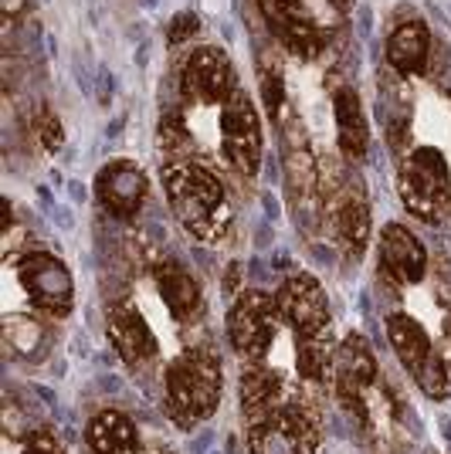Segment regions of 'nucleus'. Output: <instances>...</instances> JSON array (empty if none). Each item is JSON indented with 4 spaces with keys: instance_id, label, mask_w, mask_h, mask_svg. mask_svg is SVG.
<instances>
[{
    "instance_id": "obj_1",
    "label": "nucleus",
    "mask_w": 451,
    "mask_h": 454,
    "mask_svg": "<svg viewBox=\"0 0 451 454\" xmlns=\"http://www.w3.org/2000/svg\"><path fill=\"white\" fill-rule=\"evenodd\" d=\"M163 190L173 217L190 238L204 241V245H218L225 241L231 231V204H227L225 184L214 173L194 163V160H180L170 163L163 170Z\"/></svg>"
},
{
    "instance_id": "obj_2",
    "label": "nucleus",
    "mask_w": 451,
    "mask_h": 454,
    "mask_svg": "<svg viewBox=\"0 0 451 454\" xmlns=\"http://www.w3.org/2000/svg\"><path fill=\"white\" fill-rule=\"evenodd\" d=\"M167 411L173 424L194 427L218 411L221 390H225V373L221 360L210 349H187L167 366Z\"/></svg>"
},
{
    "instance_id": "obj_3",
    "label": "nucleus",
    "mask_w": 451,
    "mask_h": 454,
    "mask_svg": "<svg viewBox=\"0 0 451 454\" xmlns=\"http://www.w3.org/2000/svg\"><path fill=\"white\" fill-rule=\"evenodd\" d=\"M322 424L320 411L302 397H289L258 424H248L251 454H320Z\"/></svg>"
},
{
    "instance_id": "obj_4",
    "label": "nucleus",
    "mask_w": 451,
    "mask_h": 454,
    "mask_svg": "<svg viewBox=\"0 0 451 454\" xmlns=\"http://www.w3.org/2000/svg\"><path fill=\"white\" fill-rule=\"evenodd\" d=\"M397 190H400L404 207L411 210L417 221L434 224L451 200V170L445 153L434 146H417L400 167Z\"/></svg>"
},
{
    "instance_id": "obj_5",
    "label": "nucleus",
    "mask_w": 451,
    "mask_h": 454,
    "mask_svg": "<svg viewBox=\"0 0 451 454\" xmlns=\"http://www.w3.org/2000/svg\"><path fill=\"white\" fill-rule=\"evenodd\" d=\"M387 342L397 353V360L404 363V370L411 373V380L434 400L448 397V366L438 356L431 336L421 322L407 316V312H391L387 316Z\"/></svg>"
},
{
    "instance_id": "obj_6",
    "label": "nucleus",
    "mask_w": 451,
    "mask_h": 454,
    "mask_svg": "<svg viewBox=\"0 0 451 454\" xmlns=\"http://www.w3.org/2000/svg\"><path fill=\"white\" fill-rule=\"evenodd\" d=\"M279 305L265 292H241L227 312V340L231 349L248 363H262L275 342Z\"/></svg>"
},
{
    "instance_id": "obj_7",
    "label": "nucleus",
    "mask_w": 451,
    "mask_h": 454,
    "mask_svg": "<svg viewBox=\"0 0 451 454\" xmlns=\"http://www.w3.org/2000/svg\"><path fill=\"white\" fill-rule=\"evenodd\" d=\"M333 394L336 400L357 414L360 424H367V390H374L376 383V360L370 342L360 333H346L343 340L333 346Z\"/></svg>"
},
{
    "instance_id": "obj_8",
    "label": "nucleus",
    "mask_w": 451,
    "mask_h": 454,
    "mask_svg": "<svg viewBox=\"0 0 451 454\" xmlns=\"http://www.w3.org/2000/svg\"><path fill=\"white\" fill-rule=\"evenodd\" d=\"M221 146L234 170L245 176H258L265 153L262 119L255 113V102L241 89H234V95L221 106Z\"/></svg>"
},
{
    "instance_id": "obj_9",
    "label": "nucleus",
    "mask_w": 451,
    "mask_h": 454,
    "mask_svg": "<svg viewBox=\"0 0 451 454\" xmlns=\"http://www.w3.org/2000/svg\"><path fill=\"white\" fill-rule=\"evenodd\" d=\"M18 278L35 309L58 316V319L72 312L75 285H72V271L65 268L61 258L48 254V251H28L18 258Z\"/></svg>"
},
{
    "instance_id": "obj_10",
    "label": "nucleus",
    "mask_w": 451,
    "mask_h": 454,
    "mask_svg": "<svg viewBox=\"0 0 451 454\" xmlns=\"http://www.w3.org/2000/svg\"><path fill=\"white\" fill-rule=\"evenodd\" d=\"M180 89L197 106H225L227 98L234 95V89H238L231 58L221 48H214V44L194 48L184 72H180Z\"/></svg>"
},
{
    "instance_id": "obj_11",
    "label": "nucleus",
    "mask_w": 451,
    "mask_h": 454,
    "mask_svg": "<svg viewBox=\"0 0 451 454\" xmlns=\"http://www.w3.org/2000/svg\"><path fill=\"white\" fill-rule=\"evenodd\" d=\"M275 305H279V316L296 329V336H326L329 299L313 275L302 271V275L285 278L279 295H275Z\"/></svg>"
},
{
    "instance_id": "obj_12",
    "label": "nucleus",
    "mask_w": 451,
    "mask_h": 454,
    "mask_svg": "<svg viewBox=\"0 0 451 454\" xmlns=\"http://www.w3.org/2000/svg\"><path fill=\"white\" fill-rule=\"evenodd\" d=\"M146 193H150L146 173L139 170L132 160H109L95 176L99 204L119 221H132L146 204Z\"/></svg>"
},
{
    "instance_id": "obj_13",
    "label": "nucleus",
    "mask_w": 451,
    "mask_h": 454,
    "mask_svg": "<svg viewBox=\"0 0 451 454\" xmlns=\"http://www.w3.org/2000/svg\"><path fill=\"white\" fill-rule=\"evenodd\" d=\"M265 20L275 27L282 48L296 58H316L322 48V31L302 0H258Z\"/></svg>"
},
{
    "instance_id": "obj_14",
    "label": "nucleus",
    "mask_w": 451,
    "mask_h": 454,
    "mask_svg": "<svg viewBox=\"0 0 451 454\" xmlns=\"http://www.w3.org/2000/svg\"><path fill=\"white\" fill-rule=\"evenodd\" d=\"M380 265L397 285H417L428 271V251L414 231L391 221L380 231Z\"/></svg>"
},
{
    "instance_id": "obj_15",
    "label": "nucleus",
    "mask_w": 451,
    "mask_h": 454,
    "mask_svg": "<svg viewBox=\"0 0 451 454\" xmlns=\"http://www.w3.org/2000/svg\"><path fill=\"white\" fill-rule=\"evenodd\" d=\"M109 340H113L115 353L130 363V366H139V363L153 360L160 353V342H156L153 325L139 312V305L132 302H115L109 309Z\"/></svg>"
},
{
    "instance_id": "obj_16",
    "label": "nucleus",
    "mask_w": 451,
    "mask_h": 454,
    "mask_svg": "<svg viewBox=\"0 0 451 454\" xmlns=\"http://www.w3.org/2000/svg\"><path fill=\"white\" fill-rule=\"evenodd\" d=\"M153 278H156V292H160V299L163 305L170 309V316L177 322H194L201 319V312H204V292H201V285L197 278L190 275L184 265H177V262H163V265L153 268Z\"/></svg>"
},
{
    "instance_id": "obj_17",
    "label": "nucleus",
    "mask_w": 451,
    "mask_h": 454,
    "mask_svg": "<svg viewBox=\"0 0 451 454\" xmlns=\"http://www.w3.org/2000/svg\"><path fill=\"white\" fill-rule=\"evenodd\" d=\"M241 411H245L248 424H258L268 414H275L285 403V380L282 373L268 370L265 363H248L241 370Z\"/></svg>"
},
{
    "instance_id": "obj_18",
    "label": "nucleus",
    "mask_w": 451,
    "mask_h": 454,
    "mask_svg": "<svg viewBox=\"0 0 451 454\" xmlns=\"http://www.w3.org/2000/svg\"><path fill=\"white\" fill-rule=\"evenodd\" d=\"M431 58V31L424 20H404L387 38V61L400 75H421Z\"/></svg>"
},
{
    "instance_id": "obj_19",
    "label": "nucleus",
    "mask_w": 451,
    "mask_h": 454,
    "mask_svg": "<svg viewBox=\"0 0 451 454\" xmlns=\"http://www.w3.org/2000/svg\"><path fill=\"white\" fill-rule=\"evenodd\" d=\"M333 115H336V136H339V153L357 163L367 156L370 146V129H367V115L360 106V95L353 89H339L333 95Z\"/></svg>"
},
{
    "instance_id": "obj_20",
    "label": "nucleus",
    "mask_w": 451,
    "mask_h": 454,
    "mask_svg": "<svg viewBox=\"0 0 451 454\" xmlns=\"http://www.w3.org/2000/svg\"><path fill=\"white\" fill-rule=\"evenodd\" d=\"M85 437L92 454H139V431L123 411H99Z\"/></svg>"
},
{
    "instance_id": "obj_21",
    "label": "nucleus",
    "mask_w": 451,
    "mask_h": 454,
    "mask_svg": "<svg viewBox=\"0 0 451 454\" xmlns=\"http://www.w3.org/2000/svg\"><path fill=\"white\" fill-rule=\"evenodd\" d=\"M370 207L360 193H343L333 207V234L350 258H360L370 245Z\"/></svg>"
},
{
    "instance_id": "obj_22",
    "label": "nucleus",
    "mask_w": 451,
    "mask_h": 454,
    "mask_svg": "<svg viewBox=\"0 0 451 454\" xmlns=\"http://www.w3.org/2000/svg\"><path fill=\"white\" fill-rule=\"evenodd\" d=\"M296 349L302 380L322 383L326 377H333V349L322 342V336H296Z\"/></svg>"
},
{
    "instance_id": "obj_23",
    "label": "nucleus",
    "mask_w": 451,
    "mask_h": 454,
    "mask_svg": "<svg viewBox=\"0 0 451 454\" xmlns=\"http://www.w3.org/2000/svg\"><path fill=\"white\" fill-rule=\"evenodd\" d=\"M4 336L18 353H31L41 340V325L35 319H28V316H7L4 319Z\"/></svg>"
},
{
    "instance_id": "obj_24",
    "label": "nucleus",
    "mask_w": 451,
    "mask_h": 454,
    "mask_svg": "<svg viewBox=\"0 0 451 454\" xmlns=\"http://www.w3.org/2000/svg\"><path fill=\"white\" fill-rule=\"evenodd\" d=\"M20 454H65V448H61V441L51 431L41 427V431H31V434L24 437Z\"/></svg>"
},
{
    "instance_id": "obj_25",
    "label": "nucleus",
    "mask_w": 451,
    "mask_h": 454,
    "mask_svg": "<svg viewBox=\"0 0 451 454\" xmlns=\"http://www.w3.org/2000/svg\"><path fill=\"white\" fill-rule=\"evenodd\" d=\"M38 133H41L44 150H58V146H61V122H58L51 113H44L38 119Z\"/></svg>"
},
{
    "instance_id": "obj_26",
    "label": "nucleus",
    "mask_w": 451,
    "mask_h": 454,
    "mask_svg": "<svg viewBox=\"0 0 451 454\" xmlns=\"http://www.w3.org/2000/svg\"><path fill=\"white\" fill-rule=\"evenodd\" d=\"M197 31V18L194 14H177L173 24H170V41L173 44H180V41H187V35Z\"/></svg>"
},
{
    "instance_id": "obj_27",
    "label": "nucleus",
    "mask_w": 451,
    "mask_h": 454,
    "mask_svg": "<svg viewBox=\"0 0 451 454\" xmlns=\"http://www.w3.org/2000/svg\"><path fill=\"white\" fill-rule=\"evenodd\" d=\"M28 4H31V0H0V7H4V18H7V20L20 18V14L28 11Z\"/></svg>"
}]
</instances>
